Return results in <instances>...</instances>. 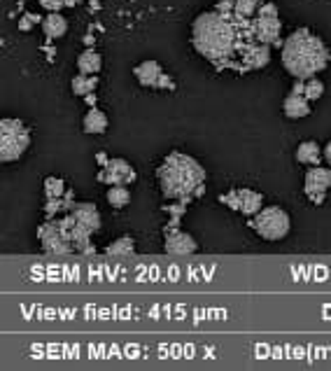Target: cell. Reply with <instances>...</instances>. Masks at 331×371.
Wrapping results in <instances>:
<instances>
[{"label":"cell","mask_w":331,"mask_h":371,"mask_svg":"<svg viewBox=\"0 0 331 371\" xmlns=\"http://www.w3.org/2000/svg\"><path fill=\"white\" fill-rule=\"evenodd\" d=\"M40 5H43L45 10H49V12H58L63 5H70V0H40Z\"/></svg>","instance_id":"obj_27"},{"label":"cell","mask_w":331,"mask_h":371,"mask_svg":"<svg viewBox=\"0 0 331 371\" xmlns=\"http://www.w3.org/2000/svg\"><path fill=\"white\" fill-rule=\"evenodd\" d=\"M96 85H98V80L96 78H91V75H84V73H80L78 78H73V82H70V91L75 93V96H91L93 89H96Z\"/></svg>","instance_id":"obj_19"},{"label":"cell","mask_w":331,"mask_h":371,"mask_svg":"<svg viewBox=\"0 0 331 371\" xmlns=\"http://www.w3.org/2000/svg\"><path fill=\"white\" fill-rule=\"evenodd\" d=\"M98 180L105 182V185H131L135 180V170L128 161L124 159H110L103 166V170L98 173Z\"/></svg>","instance_id":"obj_8"},{"label":"cell","mask_w":331,"mask_h":371,"mask_svg":"<svg viewBox=\"0 0 331 371\" xmlns=\"http://www.w3.org/2000/svg\"><path fill=\"white\" fill-rule=\"evenodd\" d=\"M58 210H66V203H63V196L61 199H47V205H45V213L47 217H54Z\"/></svg>","instance_id":"obj_26"},{"label":"cell","mask_w":331,"mask_h":371,"mask_svg":"<svg viewBox=\"0 0 331 371\" xmlns=\"http://www.w3.org/2000/svg\"><path fill=\"white\" fill-rule=\"evenodd\" d=\"M329 58L331 54L322 40L306 28L294 31L282 45V66L297 80L315 78L320 70L327 68Z\"/></svg>","instance_id":"obj_3"},{"label":"cell","mask_w":331,"mask_h":371,"mask_svg":"<svg viewBox=\"0 0 331 371\" xmlns=\"http://www.w3.org/2000/svg\"><path fill=\"white\" fill-rule=\"evenodd\" d=\"M28 147H31V131L19 120L5 117L0 122V159L5 164L16 161L23 157Z\"/></svg>","instance_id":"obj_4"},{"label":"cell","mask_w":331,"mask_h":371,"mask_svg":"<svg viewBox=\"0 0 331 371\" xmlns=\"http://www.w3.org/2000/svg\"><path fill=\"white\" fill-rule=\"evenodd\" d=\"M324 159H327V161L331 164V143H329L327 147H324Z\"/></svg>","instance_id":"obj_29"},{"label":"cell","mask_w":331,"mask_h":371,"mask_svg":"<svg viewBox=\"0 0 331 371\" xmlns=\"http://www.w3.org/2000/svg\"><path fill=\"white\" fill-rule=\"evenodd\" d=\"M306 194L312 199L315 203H320L324 199V194L331 190V170L329 168H310L306 173Z\"/></svg>","instance_id":"obj_9"},{"label":"cell","mask_w":331,"mask_h":371,"mask_svg":"<svg viewBox=\"0 0 331 371\" xmlns=\"http://www.w3.org/2000/svg\"><path fill=\"white\" fill-rule=\"evenodd\" d=\"M220 201L224 205H229L231 210H240L243 215H257L262 210V194L254 190H231L229 194L220 196Z\"/></svg>","instance_id":"obj_7"},{"label":"cell","mask_w":331,"mask_h":371,"mask_svg":"<svg viewBox=\"0 0 331 371\" xmlns=\"http://www.w3.org/2000/svg\"><path fill=\"white\" fill-rule=\"evenodd\" d=\"M163 247H166V252H168V255H192V252L198 250V243L189 236V234L173 229V232L166 234Z\"/></svg>","instance_id":"obj_10"},{"label":"cell","mask_w":331,"mask_h":371,"mask_svg":"<svg viewBox=\"0 0 331 371\" xmlns=\"http://www.w3.org/2000/svg\"><path fill=\"white\" fill-rule=\"evenodd\" d=\"M38 236L40 243H43V250L49 252V255H68V252L75 250L73 240L63 232L61 222H47V225L40 227Z\"/></svg>","instance_id":"obj_6"},{"label":"cell","mask_w":331,"mask_h":371,"mask_svg":"<svg viewBox=\"0 0 331 371\" xmlns=\"http://www.w3.org/2000/svg\"><path fill=\"white\" fill-rule=\"evenodd\" d=\"M252 227L266 240H282L289 234V229H292V220H289V215L282 208L271 205V208H262L254 215Z\"/></svg>","instance_id":"obj_5"},{"label":"cell","mask_w":331,"mask_h":371,"mask_svg":"<svg viewBox=\"0 0 331 371\" xmlns=\"http://www.w3.org/2000/svg\"><path fill=\"white\" fill-rule=\"evenodd\" d=\"M192 45L203 58L215 66L250 68V54L259 45L250 19L222 12H203L192 23Z\"/></svg>","instance_id":"obj_1"},{"label":"cell","mask_w":331,"mask_h":371,"mask_svg":"<svg viewBox=\"0 0 331 371\" xmlns=\"http://www.w3.org/2000/svg\"><path fill=\"white\" fill-rule=\"evenodd\" d=\"M66 182L61 178H47L45 180V196L47 199H61L66 194Z\"/></svg>","instance_id":"obj_23"},{"label":"cell","mask_w":331,"mask_h":371,"mask_svg":"<svg viewBox=\"0 0 331 371\" xmlns=\"http://www.w3.org/2000/svg\"><path fill=\"white\" fill-rule=\"evenodd\" d=\"M128 185H112L108 190V203L112 208H126L128 203H131V192L126 190Z\"/></svg>","instance_id":"obj_20"},{"label":"cell","mask_w":331,"mask_h":371,"mask_svg":"<svg viewBox=\"0 0 331 371\" xmlns=\"http://www.w3.org/2000/svg\"><path fill=\"white\" fill-rule=\"evenodd\" d=\"M91 229H87L84 225H75L73 229H70V240H73L75 250H80L82 255H93L96 252V247H93L91 243Z\"/></svg>","instance_id":"obj_15"},{"label":"cell","mask_w":331,"mask_h":371,"mask_svg":"<svg viewBox=\"0 0 331 371\" xmlns=\"http://www.w3.org/2000/svg\"><path fill=\"white\" fill-rule=\"evenodd\" d=\"M259 10V0H236V14L245 16V19H252Z\"/></svg>","instance_id":"obj_24"},{"label":"cell","mask_w":331,"mask_h":371,"mask_svg":"<svg viewBox=\"0 0 331 371\" xmlns=\"http://www.w3.org/2000/svg\"><path fill=\"white\" fill-rule=\"evenodd\" d=\"M70 213L75 215V220H78L80 225H84L87 229H91V232H98L100 229V215L93 203H75Z\"/></svg>","instance_id":"obj_14"},{"label":"cell","mask_w":331,"mask_h":371,"mask_svg":"<svg viewBox=\"0 0 331 371\" xmlns=\"http://www.w3.org/2000/svg\"><path fill=\"white\" fill-rule=\"evenodd\" d=\"M322 93H324V85H322L320 80H315V78L306 80V91H304V96L308 98V101H317V98H322Z\"/></svg>","instance_id":"obj_25"},{"label":"cell","mask_w":331,"mask_h":371,"mask_svg":"<svg viewBox=\"0 0 331 371\" xmlns=\"http://www.w3.org/2000/svg\"><path fill=\"white\" fill-rule=\"evenodd\" d=\"M320 145L315 143V140H306V143H301L297 147V159L301 164H315V161H320Z\"/></svg>","instance_id":"obj_21"},{"label":"cell","mask_w":331,"mask_h":371,"mask_svg":"<svg viewBox=\"0 0 331 371\" xmlns=\"http://www.w3.org/2000/svg\"><path fill=\"white\" fill-rule=\"evenodd\" d=\"M135 250V243H133V238H117L115 243H110L108 247H105V252L108 255H131V252Z\"/></svg>","instance_id":"obj_22"},{"label":"cell","mask_w":331,"mask_h":371,"mask_svg":"<svg viewBox=\"0 0 331 371\" xmlns=\"http://www.w3.org/2000/svg\"><path fill=\"white\" fill-rule=\"evenodd\" d=\"M257 16H277V8H275L273 3H264V5H259Z\"/></svg>","instance_id":"obj_28"},{"label":"cell","mask_w":331,"mask_h":371,"mask_svg":"<svg viewBox=\"0 0 331 371\" xmlns=\"http://www.w3.org/2000/svg\"><path fill=\"white\" fill-rule=\"evenodd\" d=\"M282 113H285L289 120H301V117L310 115V101L304 96V93H289V96L282 101Z\"/></svg>","instance_id":"obj_13"},{"label":"cell","mask_w":331,"mask_h":371,"mask_svg":"<svg viewBox=\"0 0 331 371\" xmlns=\"http://www.w3.org/2000/svg\"><path fill=\"white\" fill-rule=\"evenodd\" d=\"M43 31H45L47 38H52V40L63 38V35H66V31H68V21L63 19V16L58 14V12H52V14L43 21Z\"/></svg>","instance_id":"obj_17"},{"label":"cell","mask_w":331,"mask_h":371,"mask_svg":"<svg viewBox=\"0 0 331 371\" xmlns=\"http://www.w3.org/2000/svg\"><path fill=\"white\" fill-rule=\"evenodd\" d=\"M254 31H257L259 43L264 45L277 43V40H280V21H277V16H257Z\"/></svg>","instance_id":"obj_11"},{"label":"cell","mask_w":331,"mask_h":371,"mask_svg":"<svg viewBox=\"0 0 331 371\" xmlns=\"http://www.w3.org/2000/svg\"><path fill=\"white\" fill-rule=\"evenodd\" d=\"M133 78L143 87H159V82L163 80V70L157 61H143L133 68Z\"/></svg>","instance_id":"obj_12"},{"label":"cell","mask_w":331,"mask_h":371,"mask_svg":"<svg viewBox=\"0 0 331 371\" xmlns=\"http://www.w3.org/2000/svg\"><path fill=\"white\" fill-rule=\"evenodd\" d=\"M100 66H103L100 54H96L93 49H84L78 56V68H80V73H84V75H96L100 70Z\"/></svg>","instance_id":"obj_18"},{"label":"cell","mask_w":331,"mask_h":371,"mask_svg":"<svg viewBox=\"0 0 331 371\" xmlns=\"http://www.w3.org/2000/svg\"><path fill=\"white\" fill-rule=\"evenodd\" d=\"M108 115L103 113V110L98 108H91L89 113L84 115V120H82V128H84V133H93V135H100L108 131Z\"/></svg>","instance_id":"obj_16"},{"label":"cell","mask_w":331,"mask_h":371,"mask_svg":"<svg viewBox=\"0 0 331 371\" xmlns=\"http://www.w3.org/2000/svg\"><path fill=\"white\" fill-rule=\"evenodd\" d=\"M157 180L166 199L187 201L192 196L203 194L205 170L203 166L182 152H170L157 168Z\"/></svg>","instance_id":"obj_2"}]
</instances>
